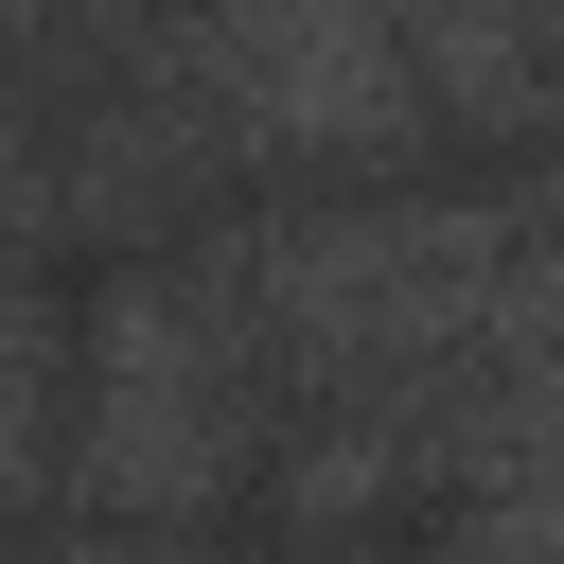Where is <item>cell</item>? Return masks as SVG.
Returning <instances> with one entry per match:
<instances>
[{"label":"cell","mask_w":564,"mask_h":564,"mask_svg":"<svg viewBox=\"0 0 564 564\" xmlns=\"http://www.w3.org/2000/svg\"><path fill=\"white\" fill-rule=\"evenodd\" d=\"M212 53H229V106L282 123V141H370L405 123V35L370 0H212Z\"/></svg>","instance_id":"6da1fadb"}]
</instances>
